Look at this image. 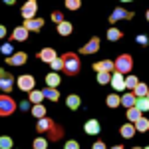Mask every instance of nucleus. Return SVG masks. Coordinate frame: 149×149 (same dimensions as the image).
I'll return each mask as SVG.
<instances>
[{"label": "nucleus", "instance_id": "f257e3e1", "mask_svg": "<svg viewBox=\"0 0 149 149\" xmlns=\"http://www.w3.org/2000/svg\"><path fill=\"white\" fill-rule=\"evenodd\" d=\"M36 131L38 133H46L48 139H52V141H60V139L64 137V129L62 125H58L56 121L52 119V117H42V119H38V123H36Z\"/></svg>", "mask_w": 149, "mask_h": 149}, {"label": "nucleus", "instance_id": "f03ea898", "mask_svg": "<svg viewBox=\"0 0 149 149\" xmlns=\"http://www.w3.org/2000/svg\"><path fill=\"white\" fill-rule=\"evenodd\" d=\"M64 72L68 74V76H78L80 74V68H81V62H80V56L78 54H74V52H66L64 56Z\"/></svg>", "mask_w": 149, "mask_h": 149}, {"label": "nucleus", "instance_id": "7ed1b4c3", "mask_svg": "<svg viewBox=\"0 0 149 149\" xmlns=\"http://www.w3.org/2000/svg\"><path fill=\"white\" fill-rule=\"evenodd\" d=\"M16 107H18V103L14 102L8 93H2V95H0V115H2V117L12 115L16 111Z\"/></svg>", "mask_w": 149, "mask_h": 149}, {"label": "nucleus", "instance_id": "20e7f679", "mask_svg": "<svg viewBox=\"0 0 149 149\" xmlns=\"http://www.w3.org/2000/svg\"><path fill=\"white\" fill-rule=\"evenodd\" d=\"M115 62V72H121V74H129L131 70H133V58L129 56V54H121V56H117Z\"/></svg>", "mask_w": 149, "mask_h": 149}, {"label": "nucleus", "instance_id": "39448f33", "mask_svg": "<svg viewBox=\"0 0 149 149\" xmlns=\"http://www.w3.org/2000/svg\"><path fill=\"white\" fill-rule=\"evenodd\" d=\"M16 86H18L22 92H32L34 86H36V80H34V76H30V74H22V76H18Z\"/></svg>", "mask_w": 149, "mask_h": 149}, {"label": "nucleus", "instance_id": "423d86ee", "mask_svg": "<svg viewBox=\"0 0 149 149\" xmlns=\"http://www.w3.org/2000/svg\"><path fill=\"white\" fill-rule=\"evenodd\" d=\"M133 18V12H129L125 10V8H115L111 14H109V24H115V22H119V20H131Z\"/></svg>", "mask_w": 149, "mask_h": 149}, {"label": "nucleus", "instance_id": "0eeeda50", "mask_svg": "<svg viewBox=\"0 0 149 149\" xmlns=\"http://www.w3.org/2000/svg\"><path fill=\"white\" fill-rule=\"evenodd\" d=\"M36 10H38V0H28V2H24L20 12H22L24 20H30V18H36Z\"/></svg>", "mask_w": 149, "mask_h": 149}, {"label": "nucleus", "instance_id": "6e6552de", "mask_svg": "<svg viewBox=\"0 0 149 149\" xmlns=\"http://www.w3.org/2000/svg\"><path fill=\"white\" fill-rule=\"evenodd\" d=\"M97 50H100V38H97V36H93L92 40L86 44V46L80 48V54H84V56H90V54H95Z\"/></svg>", "mask_w": 149, "mask_h": 149}, {"label": "nucleus", "instance_id": "1a4fd4ad", "mask_svg": "<svg viewBox=\"0 0 149 149\" xmlns=\"http://www.w3.org/2000/svg\"><path fill=\"white\" fill-rule=\"evenodd\" d=\"M26 60H28V54L26 52H14L12 56L6 58V64L8 66H24Z\"/></svg>", "mask_w": 149, "mask_h": 149}, {"label": "nucleus", "instance_id": "9d476101", "mask_svg": "<svg viewBox=\"0 0 149 149\" xmlns=\"http://www.w3.org/2000/svg\"><path fill=\"white\" fill-rule=\"evenodd\" d=\"M111 88H113L115 92H123V90H127L125 88V78H123L121 72H113V74H111Z\"/></svg>", "mask_w": 149, "mask_h": 149}, {"label": "nucleus", "instance_id": "9b49d317", "mask_svg": "<svg viewBox=\"0 0 149 149\" xmlns=\"http://www.w3.org/2000/svg\"><path fill=\"white\" fill-rule=\"evenodd\" d=\"M93 72H95V74H97V72H109V74H113L115 72V62H111V60H102V62L93 64Z\"/></svg>", "mask_w": 149, "mask_h": 149}, {"label": "nucleus", "instance_id": "f8f14e48", "mask_svg": "<svg viewBox=\"0 0 149 149\" xmlns=\"http://www.w3.org/2000/svg\"><path fill=\"white\" fill-rule=\"evenodd\" d=\"M38 58H40L44 64H52V62L58 58V54H56V50H54V48H44V50H40V52H38Z\"/></svg>", "mask_w": 149, "mask_h": 149}, {"label": "nucleus", "instance_id": "ddd939ff", "mask_svg": "<svg viewBox=\"0 0 149 149\" xmlns=\"http://www.w3.org/2000/svg\"><path fill=\"white\" fill-rule=\"evenodd\" d=\"M84 131H86L88 135H97V133L102 131V125H100L97 119H88V121L84 123Z\"/></svg>", "mask_w": 149, "mask_h": 149}, {"label": "nucleus", "instance_id": "4468645a", "mask_svg": "<svg viewBox=\"0 0 149 149\" xmlns=\"http://www.w3.org/2000/svg\"><path fill=\"white\" fill-rule=\"evenodd\" d=\"M22 26L28 28L30 32H40V30L44 28V20H42V18H30V20H24Z\"/></svg>", "mask_w": 149, "mask_h": 149}, {"label": "nucleus", "instance_id": "2eb2a0df", "mask_svg": "<svg viewBox=\"0 0 149 149\" xmlns=\"http://www.w3.org/2000/svg\"><path fill=\"white\" fill-rule=\"evenodd\" d=\"M28 28H24V26H18V28H14L12 30V40L14 42H26L28 40Z\"/></svg>", "mask_w": 149, "mask_h": 149}, {"label": "nucleus", "instance_id": "dca6fc26", "mask_svg": "<svg viewBox=\"0 0 149 149\" xmlns=\"http://www.w3.org/2000/svg\"><path fill=\"white\" fill-rule=\"evenodd\" d=\"M14 84H16V81L12 80L10 76L6 74V72H2V80H0V90H2V93H8V92H12Z\"/></svg>", "mask_w": 149, "mask_h": 149}, {"label": "nucleus", "instance_id": "f3484780", "mask_svg": "<svg viewBox=\"0 0 149 149\" xmlns=\"http://www.w3.org/2000/svg\"><path fill=\"white\" fill-rule=\"evenodd\" d=\"M135 131H137L135 129V123H123V125L119 127V135L123 139H131L135 135Z\"/></svg>", "mask_w": 149, "mask_h": 149}, {"label": "nucleus", "instance_id": "a211bd4d", "mask_svg": "<svg viewBox=\"0 0 149 149\" xmlns=\"http://www.w3.org/2000/svg\"><path fill=\"white\" fill-rule=\"evenodd\" d=\"M135 103H137V95L133 92H127V93L121 95V105H123V107H127V109H129V107H135Z\"/></svg>", "mask_w": 149, "mask_h": 149}, {"label": "nucleus", "instance_id": "6ab92c4d", "mask_svg": "<svg viewBox=\"0 0 149 149\" xmlns=\"http://www.w3.org/2000/svg\"><path fill=\"white\" fill-rule=\"evenodd\" d=\"M141 117H143V111H141L139 107H129V109H127V121H129V123H137Z\"/></svg>", "mask_w": 149, "mask_h": 149}, {"label": "nucleus", "instance_id": "aec40b11", "mask_svg": "<svg viewBox=\"0 0 149 149\" xmlns=\"http://www.w3.org/2000/svg\"><path fill=\"white\" fill-rule=\"evenodd\" d=\"M58 34L60 36H70L72 32H74V26H72V22H68V20H64V22H60L56 26Z\"/></svg>", "mask_w": 149, "mask_h": 149}, {"label": "nucleus", "instance_id": "412c9836", "mask_svg": "<svg viewBox=\"0 0 149 149\" xmlns=\"http://www.w3.org/2000/svg\"><path fill=\"white\" fill-rule=\"evenodd\" d=\"M66 105H68L70 109H80V105H81V97L80 95H76V93H72V95H68L66 97Z\"/></svg>", "mask_w": 149, "mask_h": 149}, {"label": "nucleus", "instance_id": "4be33fe9", "mask_svg": "<svg viewBox=\"0 0 149 149\" xmlns=\"http://www.w3.org/2000/svg\"><path fill=\"white\" fill-rule=\"evenodd\" d=\"M105 105L111 107V109L119 107V105H121V95H117V93H109V95L105 97Z\"/></svg>", "mask_w": 149, "mask_h": 149}, {"label": "nucleus", "instance_id": "5701e85b", "mask_svg": "<svg viewBox=\"0 0 149 149\" xmlns=\"http://www.w3.org/2000/svg\"><path fill=\"white\" fill-rule=\"evenodd\" d=\"M60 74H58V72H50V74H48L46 76V86L48 88H58V86H60Z\"/></svg>", "mask_w": 149, "mask_h": 149}, {"label": "nucleus", "instance_id": "b1692460", "mask_svg": "<svg viewBox=\"0 0 149 149\" xmlns=\"http://www.w3.org/2000/svg\"><path fill=\"white\" fill-rule=\"evenodd\" d=\"M44 100V90H32L28 93V102L30 103H42Z\"/></svg>", "mask_w": 149, "mask_h": 149}, {"label": "nucleus", "instance_id": "393cba45", "mask_svg": "<svg viewBox=\"0 0 149 149\" xmlns=\"http://www.w3.org/2000/svg\"><path fill=\"white\" fill-rule=\"evenodd\" d=\"M121 38H123V32H121L119 28H107V40L117 42V40H121Z\"/></svg>", "mask_w": 149, "mask_h": 149}, {"label": "nucleus", "instance_id": "a878e982", "mask_svg": "<svg viewBox=\"0 0 149 149\" xmlns=\"http://www.w3.org/2000/svg\"><path fill=\"white\" fill-rule=\"evenodd\" d=\"M44 97L50 100V102H58L60 100V92H58L56 88H46L44 90Z\"/></svg>", "mask_w": 149, "mask_h": 149}, {"label": "nucleus", "instance_id": "bb28decb", "mask_svg": "<svg viewBox=\"0 0 149 149\" xmlns=\"http://www.w3.org/2000/svg\"><path fill=\"white\" fill-rule=\"evenodd\" d=\"M32 115H34V117H38V119L46 117V107H44L42 103H34V105H32Z\"/></svg>", "mask_w": 149, "mask_h": 149}, {"label": "nucleus", "instance_id": "cd10ccee", "mask_svg": "<svg viewBox=\"0 0 149 149\" xmlns=\"http://www.w3.org/2000/svg\"><path fill=\"white\" fill-rule=\"evenodd\" d=\"M133 93H135L137 97H147V93H149V88H147V84H143V81H139V84H137V88L133 90Z\"/></svg>", "mask_w": 149, "mask_h": 149}, {"label": "nucleus", "instance_id": "c85d7f7f", "mask_svg": "<svg viewBox=\"0 0 149 149\" xmlns=\"http://www.w3.org/2000/svg\"><path fill=\"white\" fill-rule=\"evenodd\" d=\"M97 84H100V86L111 84V74H109V72H97Z\"/></svg>", "mask_w": 149, "mask_h": 149}, {"label": "nucleus", "instance_id": "c756f323", "mask_svg": "<svg viewBox=\"0 0 149 149\" xmlns=\"http://www.w3.org/2000/svg\"><path fill=\"white\" fill-rule=\"evenodd\" d=\"M135 129H137V131H141V133L149 131V119H147V117H141L137 123H135Z\"/></svg>", "mask_w": 149, "mask_h": 149}, {"label": "nucleus", "instance_id": "7c9ffc66", "mask_svg": "<svg viewBox=\"0 0 149 149\" xmlns=\"http://www.w3.org/2000/svg\"><path fill=\"white\" fill-rule=\"evenodd\" d=\"M14 147V141H12V137H8V135H2L0 137V149H12Z\"/></svg>", "mask_w": 149, "mask_h": 149}, {"label": "nucleus", "instance_id": "2f4dec72", "mask_svg": "<svg viewBox=\"0 0 149 149\" xmlns=\"http://www.w3.org/2000/svg\"><path fill=\"white\" fill-rule=\"evenodd\" d=\"M137 84H139V80L135 78V76H127V78H125V88H127V90H131V92L137 88Z\"/></svg>", "mask_w": 149, "mask_h": 149}, {"label": "nucleus", "instance_id": "473e14b6", "mask_svg": "<svg viewBox=\"0 0 149 149\" xmlns=\"http://www.w3.org/2000/svg\"><path fill=\"white\" fill-rule=\"evenodd\" d=\"M32 147H34V149H48V139L36 137L34 141H32Z\"/></svg>", "mask_w": 149, "mask_h": 149}, {"label": "nucleus", "instance_id": "72a5a7b5", "mask_svg": "<svg viewBox=\"0 0 149 149\" xmlns=\"http://www.w3.org/2000/svg\"><path fill=\"white\" fill-rule=\"evenodd\" d=\"M135 107H139L141 111H149V97H137Z\"/></svg>", "mask_w": 149, "mask_h": 149}, {"label": "nucleus", "instance_id": "f704fd0d", "mask_svg": "<svg viewBox=\"0 0 149 149\" xmlns=\"http://www.w3.org/2000/svg\"><path fill=\"white\" fill-rule=\"evenodd\" d=\"M0 52H2L4 56H12V54H14V44H12V42L2 44V46H0Z\"/></svg>", "mask_w": 149, "mask_h": 149}, {"label": "nucleus", "instance_id": "c9c22d12", "mask_svg": "<svg viewBox=\"0 0 149 149\" xmlns=\"http://www.w3.org/2000/svg\"><path fill=\"white\" fill-rule=\"evenodd\" d=\"M50 66H52V72H64V60H62V56L56 58Z\"/></svg>", "mask_w": 149, "mask_h": 149}, {"label": "nucleus", "instance_id": "e433bc0d", "mask_svg": "<svg viewBox=\"0 0 149 149\" xmlns=\"http://www.w3.org/2000/svg\"><path fill=\"white\" fill-rule=\"evenodd\" d=\"M80 6H81V0H66V8H68V10L76 12Z\"/></svg>", "mask_w": 149, "mask_h": 149}, {"label": "nucleus", "instance_id": "4c0bfd02", "mask_svg": "<svg viewBox=\"0 0 149 149\" xmlns=\"http://www.w3.org/2000/svg\"><path fill=\"white\" fill-rule=\"evenodd\" d=\"M64 149H80V141H76V139H68L66 145H64Z\"/></svg>", "mask_w": 149, "mask_h": 149}, {"label": "nucleus", "instance_id": "58836bf2", "mask_svg": "<svg viewBox=\"0 0 149 149\" xmlns=\"http://www.w3.org/2000/svg\"><path fill=\"white\" fill-rule=\"evenodd\" d=\"M52 20L56 22V26L60 22H64V12H52Z\"/></svg>", "mask_w": 149, "mask_h": 149}, {"label": "nucleus", "instance_id": "ea45409f", "mask_svg": "<svg viewBox=\"0 0 149 149\" xmlns=\"http://www.w3.org/2000/svg\"><path fill=\"white\" fill-rule=\"evenodd\" d=\"M92 149H107V145H105L103 141H95V143L92 145Z\"/></svg>", "mask_w": 149, "mask_h": 149}, {"label": "nucleus", "instance_id": "a19ab883", "mask_svg": "<svg viewBox=\"0 0 149 149\" xmlns=\"http://www.w3.org/2000/svg\"><path fill=\"white\" fill-rule=\"evenodd\" d=\"M137 42H139V44H141V46H143V44H147V36L139 34V36H137Z\"/></svg>", "mask_w": 149, "mask_h": 149}, {"label": "nucleus", "instance_id": "79ce46f5", "mask_svg": "<svg viewBox=\"0 0 149 149\" xmlns=\"http://www.w3.org/2000/svg\"><path fill=\"white\" fill-rule=\"evenodd\" d=\"M4 36H6V28H4V26H0V38H4Z\"/></svg>", "mask_w": 149, "mask_h": 149}, {"label": "nucleus", "instance_id": "37998d69", "mask_svg": "<svg viewBox=\"0 0 149 149\" xmlns=\"http://www.w3.org/2000/svg\"><path fill=\"white\" fill-rule=\"evenodd\" d=\"M14 2H16V0H4V4H8V6H10V4H14Z\"/></svg>", "mask_w": 149, "mask_h": 149}, {"label": "nucleus", "instance_id": "c03bdc74", "mask_svg": "<svg viewBox=\"0 0 149 149\" xmlns=\"http://www.w3.org/2000/svg\"><path fill=\"white\" fill-rule=\"evenodd\" d=\"M111 149H123V145H113Z\"/></svg>", "mask_w": 149, "mask_h": 149}, {"label": "nucleus", "instance_id": "a18cd8bd", "mask_svg": "<svg viewBox=\"0 0 149 149\" xmlns=\"http://www.w3.org/2000/svg\"><path fill=\"white\" fill-rule=\"evenodd\" d=\"M145 18H147V22H149V10H147V12H145Z\"/></svg>", "mask_w": 149, "mask_h": 149}, {"label": "nucleus", "instance_id": "49530a36", "mask_svg": "<svg viewBox=\"0 0 149 149\" xmlns=\"http://www.w3.org/2000/svg\"><path fill=\"white\" fill-rule=\"evenodd\" d=\"M131 149H143V147H131Z\"/></svg>", "mask_w": 149, "mask_h": 149}, {"label": "nucleus", "instance_id": "de8ad7c7", "mask_svg": "<svg viewBox=\"0 0 149 149\" xmlns=\"http://www.w3.org/2000/svg\"><path fill=\"white\" fill-rule=\"evenodd\" d=\"M121 2H131V0H121Z\"/></svg>", "mask_w": 149, "mask_h": 149}, {"label": "nucleus", "instance_id": "09e8293b", "mask_svg": "<svg viewBox=\"0 0 149 149\" xmlns=\"http://www.w3.org/2000/svg\"><path fill=\"white\" fill-rule=\"evenodd\" d=\"M143 149H149V147H143Z\"/></svg>", "mask_w": 149, "mask_h": 149}, {"label": "nucleus", "instance_id": "8fccbe9b", "mask_svg": "<svg viewBox=\"0 0 149 149\" xmlns=\"http://www.w3.org/2000/svg\"><path fill=\"white\" fill-rule=\"evenodd\" d=\"M147 97H149V93H147Z\"/></svg>", "mask_w": 149, "mask_h": 149}, {"label": "nucleus", "instance_id": "3c124183", "mask_svg": "<svg viewBox=\"0 0 149 149\" xmlns=\"http://www.w3.org/2000/svg\"><path fill=\"white\" fill-rule=\"evenodd\" d=\"M32 149H34V147H32Z\"/></svg>", "mask_w": 149, "mask_h": 149}]
</instances>
